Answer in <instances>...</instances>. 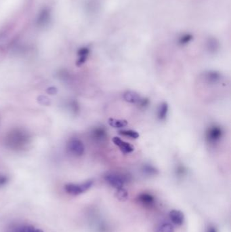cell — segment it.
Wrapping results in <instances>:
<instances>
[{
	"mask_svg": "<svg viewBox=\"0 0 231 232\" xmlns=\"http://www.w3.org/2000/svg\"><path fill=\"white\" fill-rule=\"evenodd\" d=\"M93 181L89 180L81 184L69 183L64 186L65 191L71 195H79L91 188L93 185Z\"/></svg>",
	"mask_w": 231,
	"mask_h": 232,
	"instance_id": "cell-1",
	"label": "cell"
},
{
	"mask_svg": "<svg viewBox=\"0 0 231 232\" xmlns=\"http://www.w3.org/2000/svg\"><path fill=\"white\" fill-rule=\"evenodd\" d=\"M223 130L219 126L213 125L207 130L205 138L208 142L211 145H215L219 142L223 137Z\"/></svg>",
	"mask_w": 231,
	"mask_h": 232,
	"instance_id": "cell-2",
	"label": "cell"
},
{
	"mask_svg": "<svg viewBox=\"0 0 231 232\" xmlns=\"http://www.w3.org/2000/svg\"><path fill=\"white\" fill-rule=\"evenodd\" d=\"M105 180L109 185L116 189L123 188L127 181V178L123 174L109 173L105 176Z\"/></svg>",
	"mask_w": 231,
	"mask_h": 232,
	"instance_id": "cell-3",
	"label": "cell"
},
{
	"mask_svg": "<svg viewBox=\"0 0 231 232\" xmlns=\"http://www.w3.org/2000/svg\"><path fill=\"white\" fill-rule=\"evenodd\" d=\"M8 138H9V144L12 146V147L14 148H18L26 144L28 138L27 134L18 130L12 132Z\"/></svg>",
	"mask_w": 231,
	"mask_h": 232,
	"instance_id": "cell-4",
	"label": "cell"
},
{
	"mask_svg": "<svg viewBox=\"0 0 231 232\" xmlns=\"http://www.w3.org/2000/svg\"><path fill=\"white\" fill-rule=\"evenodd\" d=\"M51 20V10L48 7H44L39 12L36 18V25L40 28L46 27Z\"/></svg>",
	"mask_w": 231,
	"mask_h": 232,
	"instance_id": "cell-5",
	"label": "cell"
},
{
	"mask_svg": "<svg viewBox=\"0 0 231 232\" xmlns=\"http://www.w3.org/2000/svg\"><path fill=\"white\" fill-rule=\"evenodd\" d=\"M69 152L75 156H81L85 152V146L83 142L77 138H72L67 145Z\"/></svg>",
	"mask_w": 231,
	"mask_h": 232,
	"instance_id": "cell-6",
	"label": "cell"
},
{
	"mask_svg": "<svg viewBox=\"0 0 231 232\" xmlns=\"http://www.w3.org/2000/svg\"><path fill=\"white\" fill-rule=\"evenodd\" d=\"M113 142L115 145L118 147L119 150H120L121 153L123 154L131 153L134 151V147L133 145L130 144L129 142H127L124 141H123L119 137H113Z\"/></svg>",
	"mask_w": 231,
	"mask_h": 232,
	"instance_id": "cell-7",
	"label": "cell"
},
{
	"mask_svg": "<svg viewBox=\"0 0 231 232\" xmlns=\"http://www.w3.org/2000/svg\"><path fill=\"white\" fill-rule=\"evenodd\" d=\"M138 201L145 207L153 206L155 204V198L153 195L148 193H142L138 195Z\"/></svg>",
	"mask_w": 231,
	"mask_h": 232,
	"instance_id": "cell-8",
	"label": "cell"
},
{
	"mask_svg": "<svg viewBox=\"0 0 231 232\" xmlns=\"http://www.w3.org/2000/svg\"><path fill=\"white\" fill-rule=\"evenodd\" d=\"M169 217L173 224L180 226L184 222V215L182 212L178 210H172L169 213Z\"/></svg>",
	"mask_w": 231,
	"mask_h": 232,
	"instance_id": "cell-9",
	"label": "cell"
},
{
	"mask_svg": "<svg viewBox=\"0 0 231 232\" xmlns=\"http://www.w3.org/2000/svg\"><path fill=\"white\" fill-rule=\"evenodd\" d=\"M123 96L125 101L131 104L138 105L142 99V97L139 95V94L133 90H127L125 92L123 93Z\"/></svg>",
	"mask_w": 231,
	"mask_h": 232,
	"instance_id": "cell-10",
	"label": "cell"
},
{
	"mask_svg": "<svg viewBox=\"0 0 231 232\" xmlns=\"http://www.w3.org/2000/svg\"><path fill=\"white\" fill-rule=\"evenodd\" d=\"M204 79L209 84H216L222 79L221 73L216 71H209L204 74Z\"/></svg>",
	"mask_w": 231,
	"mask_h": 232,
	"instance_id": "cell-11",
	"label": "cell"
},
{
	"mask_svg": "<svg viewBox=\"0 0 231 232\" xmlns=\"http://www.w3.org/2000/svg\"><path fill=\"white\" fill-rule=\"evenodd\" d=\"M92 138L97 141H105L107 137L106 130L102 127H98L93 130L92 132Z\"/></svg>",
	"mask_w": 231,
	"mask_h": 232,
	"instance_id": "cell-12",
	"label": "cell"
},
{
	"mask_svg": "<svg viewBox=\"0 0 231 232\" xmlns=\"http://www.w3.org/2000/svg\"><path fill=\"white\" fill-rule=\"evenodd\" d=\"M89 54L90 49L88 47H83L80 49L79 51H78V60L76 63L77 66H81V65L85 63Z\"/></svg>",
	"mask_w": 231,
	"mask_h": 232,
	"instance_id": "cell-13",
	"label": "cell"
},
{
	"mask_svg": "<svg viewBox=\"0 0 231 232\" xmlns=\"http://www.w3.org/2000/svg\"><path fill=\"white\" fill-rule=\"evenodd\" d=\"M169 110V106L166 102L161 103L157 110L158 119L161 121H163L166 119Z\"/></svg>",
	"mask_w": 231,
	"mask_h": 232,
	"instance_id": "cell-14",
	"label": "cell"
},
{
	"mask_svg": "<svg viewBox=\"0 0 231 232\" xmlns=\"http://www.w3.org/2000/svg\"><path fill=\"white\" fill-rule=\"evenodd\" d=\"M108 124L110 127L114 128H123L127 126L128 123L125 120L115 119V118L110 117L108 120Z\"/></svg>",
	"mask_w": 231,
	"mask_h": 232,
	"instance_id": "cell-15",
	"label": "cell"
},
{
	"mask_svg": "<svg viewBox=\"0 0 231 232\" xmlns=\"http://www.w3.org/2000/svg\"><path fill=\"white\" fill-rule=\"evenodd\" d=\"M142 172L148 176H155L159 173L158 170L151 164H144L142 166Z\"/></svg>",
	"mask_w": 231,
	"mask_h": 232,
	"instance_id": "cell-16",
	"label": "cell"
},
{
	"mask_svg": "<svg viewBox=\"0 0 231 232\" xmlns=\"http://www.w3.org/2000/svg\"><path fill=\"white\" fill-rule=\"evenodd\" d=\"M155 232H174V228L170 223H163L157 227Z\"/></svg>",
	"mask_w": 231,
	"mask_h": 232,
	"instance_id": "cell-17",
	"label": "cell"
},
{
	"mask_svg": "<svg viewBox=\"0 0 231 232\" xmlns=\"http://www.w3.org/2000/svg\"><path fill=\"white\" fill-rule=\"evenodd\" d=\"M119 133L122 136L130 137V138H133V139H137V138H138L140 137L139 133L137 131H135V130H120Z\"/></svg>",
	"mask_w": 231,
	"mask_h": 232,
	"instance_id": "cell-18",
	"label": "cell"
},
{
	"mask_svg": "<svg viewBox=\"0 0 231 232\" xmlns=\"http://www.w3.org/2000/svg\"><path fill=\"white\" fill-rule=\"evenodd\" d=\"M116 197L120 201H126L128 198V193L127 191L123 188H120L117 189L116 192Z\"/></svg>",
	"mask_w": 231,
	"mask_h": 232,
	"instance_id": "cell-19",
	"label": "cell"
},
{
	"mask_svg": "<svg viewBox=\"0 0 231 232\" xmlns=\"http://www.w3.org/2000/svg\"><path fill=\"white\" fill-rule=\"evenodd\" d=\"M18 232H44L42 229H37L33 226L31 225H27V226H23L20 227Z\"/></svg>",
	"mask_w": 231,
	"mask_h": 232,
	"instance_id": "cell-20",
	"label": "cell"
},
{
	"mask_svg": "<svg viewBox=\"0 0 231 232\" xmlns=\"http://www.w3.org/2000/svg\"><path fill=\"white\" fill-rule=\"evenodd\" d=\"M192 39V36L190 34H187L183 35L182 38H180L179 40V43L180 45H185L189 43Z\"/></svg>",
	"mask_w": 231,
	"mask_h": 232,
	"instance_id": "cell-21",
	"label": "cell"
},
{
	"mask_svg": "<svg viewBox=\"0 0 231 232\" xmlns=\"http://www.w3.org/2000/svg\"><path fill=\"white\" fill-rule=\"evenodd\" d=\"M38 103L42 105H46L48 106L50 105V101L48 99L46 96L41 95L38 98Z\"/></svg>",
	"mask_w": 231,
	"mask_h": 232,
	"instance_id": "cell-22",
	"label": "cell"
},
{
	"mask_svg": "<svg viewBox=\"0 0 231 232\" xmlns=\"http://www.w3.org/2000/svg\"><path fill=\"white\" fill-rule=\"evenodd\" d=\"M186 170H186L184 166L180 165L177 166V168L176 169V173L178 177H182L186 174V172H187Z\"/></svg>",
	"mask_w": 231,
	"mask_h": 232,
	"instance_id": "cell-23",
	"label": "cell"
},
{
	"mask_svg": "<svg viewBox=\"0 0 231 232\" xmlns=\"http://www.w3.org/2000/svg\"><path fill=\"white\" fill-rule=\"evenodd\" d=\"M148 104H149V101H148V99H142L141 101H140V103H138L139 106L140 107H142V108H144V107H146L148 105Z\"/></svg>",
	"mask_w": 231,
	"mask_h": 232,
	"instance_id": "cell-24",
	"label": "cell"
},
{
	"mask_svg": "<svg viewBox=\"0 0 231 232\" xmlns=\"http://www.w3.org/2000/svg\"><path fill=\"white\" fill-rule=\"evenodd\" d=\"M58 92V89L55 87H49L47 89V93L49 95H54Z\"/></svg>",
	"mask_w": 231,
	"mask_h": 232,
	"instance_id": "cell-25",
	"label": "cell"
},
{
	"mask_svg": "<svg viewBox=\"0 0 231 232\" xmlns=\"http://www.w3.org/2000/svg\"><path fill=\"white\" fill-rule=\"evenodd\" d=\"M218 46V45L216 44V42H214V41H213V42H209V48L210 49V50H212V51H215L216 49Z\"/></svg>",
	"mask_w": 231,
	"mask_h": 232,
	"instance_id": "cell-26",
	"label": "cell"
},
{
	"mask_svg": "<svg viewBox=\"0 0 231 232\" xmlns=\"http://www.w3.org/2000/svg\"><path fill=\"white\" fill-rule=\"evenodd\" d=\"M7 181H8V178L6 177L0 175V187L5 185L7 183Z\"/></svg>",
	"mask_w": 231,
	"mask_h": 232,
	"instance_id": "cell-27",
	"label": "cell"
},
{
	"mask_svg": "<svg viewBox=\"0 0 231 232\" xmlns=\"http://www.w3.org/2000/svg\"><path fill=\"white\" fill-rule=\"evenodd\" d=\"M206 232H217V229H216V227H214L213 226H210L208 227V229Z\"/></svg>",
	"mask_w": 231,
	"mask_h": 232,
	"instance_id": "cell-28",
	"label": "cell"
}]
</instances>
